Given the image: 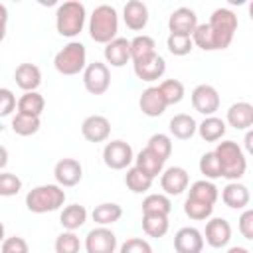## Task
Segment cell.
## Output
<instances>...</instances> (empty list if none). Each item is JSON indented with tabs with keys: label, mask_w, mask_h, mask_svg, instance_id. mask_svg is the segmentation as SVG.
Listing matches in <instances>:
<instances>
[{
	"label": "cell",
	"mask_w": 253,
	"mask_h": 253,
	"mask_svg": "<svg viewBox=\"0 0 253 253\" xmlns=\"http://www.w3.org/2000/svg\"><path fill=\"white\" fill-rule=\"evenodd\" d=\"M119 32V16L117 10L109 4H99L89 16V36L97 43H109L117 38Z\"/></svg>",
	"instance_id": "1"
},
{
	"label": "cell",
	"mask_w": 253,
	"mask_h": 253,
	"mask_svg": "<svg viewBox=\"0 0 253 253\" xmlns=\"http://www.w3.org/2000/svg\"><path fill=\"white\" fill-rule=\"evenodd\" d=\"M213 154L219 160L221 166V178H227L229 182H237L245 170H247V158L241 146L233 140H223L215 146Z\"/></svg>",
	"instance_id": "2"
},
{
	"label": "cell",
	"mask_w": 253,
	"mask_h": 253,
	"mask_svg": "<svg viewBox=\"0 0 253 253\" xmlns=\"http://www.w3.org/2000/svg\"><path fill=\"white\" fill-rule=\"evenodd\" d=\"M63 202H65V192L57 184H42L26 194V208L32 213L55 211L63 206Z\"/></svg>",
	"instance_id": "3"
},
{
	"label": "cell",
	"mask_w": 253,
	"mask_h": 253,
	"mask_svg": "<svg viewBox=\"0 0 253 253\" xmlns=\"http://www.w3.org/2000/svg\"><path fill=\"white\" fill-rule=\"evenodd\" d=\"M85 6L77 0H67L63 4L57 6L55 12V28L57 34L63 38H75L81 34L83 26H85Z\"/></svg>",
	"instance_id": "4"
},
{
	"label": "cell",
	"mask_w": 253,
	"mask_h": 253,
	"mask_svg": "<svg viewBox=\"0 0 253 253\" xmlns=\"http://www.w3.org/2000/svg\"><path fill=\"white\" fill-rule=\"evenodd\" d=\"M208 26H210V30L213 34L215 47L217 49H225L233 42V36L237 32L239 22H237V16L229 8H217V10L211 12Z\"/></svg>",
	"instance_id": "5"
},
{
	"label": "cell",
	"mask_w": 253,
	"mask_h": 253,
	"mask_svg": "<svg viewBox=\"0 0 253 253\" xmlns=\"http://www.w3.org/2000/svg\"><path fill=\"white\" fill-rule=\"evenodd\" d=\"M87 65V49L81 42L65 43L53 57V67L61 75H77Z\"/></svg>",
	"instance_id": "6"
},
{
	"label": "cell",
	"mask_w": 253,
	"mask_h": 253,
	"mask_svg": "<svg viewBox=\"0 0 253 253\" xmlns=\"http://www.w3.org/2000/svg\"><path fill=\"white\" fill-rule=\"evenodd\" d=\"M111 85V69L107 63L93 61L83 69V87L91 95H103Z\"/></svg>",
	"instance_id": "7"
},
{
	"label": "cell",
	"mask_w": 253,
	"mask_h": 253,
	"mask_svg": "<svg viewBox=\"0 0 253 253\" xmlns=\"http://www.w3.org/2000/svg\"><path fill=\"white\" fill-rule=\"evenodd\" d=\"M134 160L132 146L125 140H111L103 148V162L111 170H125Z\"/></svg>",
	"instance_id": "8"
},
{
	"label": "cell",
	"mask_w": 253,
	"mask_h": 253,
	"mask_svg": "<svg viewBox=\"0 0 253 253\" xmlns=\"http://www.w3.org/2000/svg\"><path fill=\"white\" fill-rule=\"evenodd\" d=\"M190 99H192L194 111H198L204 117H211L219 109V93H217V89L213 85L202 83V85L194 87Z\"/></svg>",
	"instance_id": "9"
},
{
	"label": "cell",
	"mask_w": 253,
	"mask_h": 253,
	"mask_svg": "<svg viewBox=\"0 0 253 253\" xmlns=\"http://www.w3.org/2000/svg\"><path fill=\"white\" fill-rule=\"evenodd\" d=\"M87 253H115L117 251V235L109 227H95L85 237Z\"/></svg>",
	"instance_id": "10"
},
{
	"label": "cell",
	"mask_w": 253,
	"mask_h": 253,
	"mask_svg": "<svg viewBox=\"0 0 253 253\" xmlns=\"http://www.w3.org/2000/svg\"><path fill=\"white\" fill-rule=\"evenodd\" d=\"M53 176L57 186L61 188H71L75 184L81 182L83 178V168L79 164V160L75 158H61L55 166H53Z\"/></svg>",
	"instance_id": "11"
},
{
	"label": "cell",
	"mask_w": 253,
	"mask_h": 253,
	"mask_svg": "<svg viewBox=\"0 0 253 253\" xmlns=\"http://www.w3.org/2000/svg\"><path fill=\"white\" fill-rule=\"evenodd\" d=\"M206 243L213 249H221L229 243L231 239V225L227 219L223 217H211L208 223H206V231L202 233Z\"/></svg>",
	"instance_id": "12"
},
{
	"label": "cell",
	"mask_w": 253,
	"mask_h": 253,
	"mask_svg": "<svg viewBox=\"0 0 253 253\" xmlns=\"http://www.w3.org/2000/svg\"><path fill=\"white\" fill-rule=\"evenodd\" d=\"M198 26V16L192 8L180 6L176 8L170 18H168V30L170 34H178V36H192L194 30Z\"/></svg>",
	"instance_id": "13"
},
{
	"label": "cell",
	"mask_w": 253,
	"mask_h": 253,
	"mask_svg": "<svg viewBox=\"0 0 253 253\" xmlns=\"http://www.w3.org/2000/svg\"><path fill=\"white\" fill-rule=\"evenodd\" d=\"M190 176L182 166H170L160 174V186L166 196H180L184 190H188Z\"/></svg>",
	"instance_id": "14"
},
{
	"label": "cell",
	"mask_w": 253,
	"mask_h": 253,
	"mask_svg": "<svg viewBox=\"0 0 253 253\" xmlns=\"http://www.w3.org/2000/svg\"><path fill=\"white\" fill-rule=\"evenodd\" d=\"M132 69H134V75L138 79L150 83V81H156V79H160L164 75L166 61H164V57L160 53H152V55H148V57H144L140 61H134Z\"/></svg>",
	"instance_id": "15"
},
{
	"label": "cell",
	"mask_w": 253,
	"mask_h": 253,
	"mask_svg": "<svg viewBox=\"0 0 253 253\" xmlns=\"http://www.w3.org/2000/svg\"><path fill=\"white\" fill-rule=\"evenodd\" d=\"M174 249L176 253H202L204 249V235L196 227H180L174 235Z\"/></svg>",
	"instance_id": "16"
},
{
	"label": "cell",
	"mask_w": 253,
	"mask_h": 253,
	"mask_svg": "<svg viewBox=\"0 0 253 253\" xmlns=\"http://www.w3.org/2000/svg\"><path fill=\"white\" fill-rule=\"evenodd\" d=\"M81 134L89 142H103L111 134V123L103 115H89L81 123Z\"/></svg>",
	"instance_id": "17"
},
{
	"label": "cell",
	"mask_w": 253,
	"mask_h": 253,
	"mask_svg": "<svg viewBox=\"0 0 253 253\" xmlns=\"http://www.w3.org/2000/svg\"><path fill=\"white\" fill-rule=\"evenodd\" d=\"M103 55L111 67H123L130 61V42L126 38H115L105 45Z\"/></svg>",
	"instance_id": "18"
},
{
	"label": "cell",
	"mask_w": 253,
	"mask_h": 253,
	"mask_svg": "<svg viewBox=\"0 0 253 253\" xmlns=\"http://www.w3.org/2000/svg\"><path fill=\"white\" fill-rule=\"evenodd\" d=\"M123 20L126 24L128 30H144L146 24H148V8L144 2L140 0H128L125 4V10H123Z\"/></svg>",
	"instance_id": "19"
},
{
	"label": "cell",
	"mask_w": 253,
	"mask_h": 253,
	"mask_svg": "<svg viewBox=\"0 0 253 253\" xmlns=\"http://www.w3.org/2000/svg\"><path fill=\"white\" fill-rule=\"evenodd\" d=\"M221 200L231 210H245L249 206L251 194H249V188L245 184H241V182H229L221 190Z\"/></svg>",
	"instance_id": "20"
},
{
	"label": "cell",
	"mask_w": 253,
	"mask_h": 253,
	"mask_svg": "<svg viewBox=\"0 0 253 253\" xmlns=\"http://www.w3.org/2000/svg\"><path fill=\"white\" fill-rule=\"evenodd\" d=\"M138 107H140V111H142L146 117H160V115L166 111L168 105H166L164 95L160 93L158 87H146V89L140 93Z\"/></svg>",
	"instance_id": "21"
},
{
	"label": "cell",
	"mask_w": 253,
	"mask_h": 253,
	"mask_svg": "<svg viewBox=\"0 0 253 253\" xmlns=\"http://www.w3.org/2000/svg\"><path fill=\"white\" fill-rule=\"evenodd\" d=\"M227 125L237 128V130H249L251 125H253V105L251 103H245V101H239V103H233L229 109H227Z\"/></svg>",
	"instance_id": "22"
},
{
	"label": "cell",
	"mask_w": 253,
	"mask_h": 253,
	"mask_svg": "<svg viewBox=\"0 0 253 253\" xmlns=\"http://www.w3.org/2000/svg\"><path fill=\"white\" fill-rule=\"evenodd\" d=\"M14 81L24 93L36 91L42 85V71L34 63H20L14 71Z\"/></svg>",
	"instance_id": "23"
},
{
	"label": "cell",
	"mask_w": 253,
	"mask_h": 253,
	"mask_svg": "<svg viewBox=\"0 0 253 253\" xmlns=\"http://www.w3.org/2000/svg\"><path fill=\"white\" fill-rule=\"evenodd\" d=\"M170 134L174 138H180V140H188L196 134V128H198V123L194 121V117L186 115V113H178L170 119Z\"/></svg>",
	"instance_id": "24"
},
{
	"label": "cell",
	"mask_w": 253,
	"mask_h": 253,
	"mask_svg": "<svg viewBox=\"0 0 253 253\" xmlns=\"http://www.w3.org/2000/svg\"><path fill=\"white\" fill-rule=\"evenodd\" d=\"M87 221V210L81 204H69L59 213V223L65 231H75Z\"/></svg>",
	"instance_id": "25"
},
{
	"label": "cell",
	"mask_w": 253,
	"mask_h": 253,
	"mask_svg": "<svg viewBox=\"0 0 253 253\" xmlns=\"http://www.w3.org/2000/svg\"><path fill=\"white\" fill-rule=\"evenodd\" d=\"M196 130H198V134L202 136V140H206V142H215V140H219V138L225 134L227 126H225V121H221L219 117L211 115V117H206V119L198 125Z\"/></svg>",
	"instance_id": "26"
},
{
	"label": "cell",
	"mask_w": 253,
	"mask_h": 253,
	"mask_svg": "<svg viewBox=\"0 0 253 253\" xmlns=\"http://www.w3.org/2000/svg\"><path fill=\"white\" fill-rule=\"evenodd\" d=\"M134 162H136L134 166L140 168L144 174H148L152 180H154L158 174H162V170H164V160H162L158 154H154L152 150H148V148H142V150L136 154Z\"/></svg>",
	"instance_id": "27"
},
{
	"label": "cell",
	"mask_w": 253,
	"mask_h": 253,
	"mask_svg": "<svg viewBox=\"0 0 253 253\" xmlns=\"http://www.w3.org/2000/svg\"><path fill=\"white\" fill-rule=\"evenodd\" d=\"M217 196H219V192H217L215 184L210 182V180H196L188 190V198L190 200H196V202H202V204H210V206H213L217 202Z\"/></svg>",
	"instance_id": "28"
},
{
	"label": "cell",
	"mask_w": 253,
	"mask_h": 253,
	"mask_svg": "<svg viewBox=\"0 0 253 253\" xmlns=\"http://www.w3.org/2000/svg\"><path fill=\"white\" fill-rule=\"evenodd\" d=\"M123 215V208L115 202H105V204H99L95 206V210L91 211V217L95 223L107 227V225H113L115 221H119Z\"/></svg>",
	"instance_id": "29"
},
{
	"label": "cell",
	"mask_w": 253,
	"mask_h": 253,
	"mask_svg": "<svg viewBox=\"0 0 253 253\" xmlns=\"http://www.w3.org/2000/svg\"><path fill=\"white\" fill-rule=\"evenodd\" d=\"M45 107V99L38 93V91H28L24 93L18 101H16V109L22 115H30V117H40L43 113Z\"/></svg>",
	"instance_id": "30"
},
{
	"label": "cell",
	"mask_w": 253,
	"mask_h": 253,
	"mask_svg": "<svg viewBox=\"0 0 253 253\" xmlns=\"http://www.w3.org/2000/svg\"><path fill=\"white\" fill-rule=\"evenodd\" d=\"M172 211V202L166 194H148L142 200V213L168 215Z\"/></svg>",
	"instance_id": "31"
},
{
	"label": "cell",
	"mask_w": 253,
	"mask_h": 253,
	"mask_svg": "<svg viewBox=\"0 0 253 253\" xmlns=\"http://www.w3.org/2000/svg\"><path fill=\"white\" fill-rule=\"evenodd\" d=\"M125 184L130 192L134 194H142V192H148L150 186H152V178L148 174H144L140 168L136 166H130L125 174Z\"/></svg>",
	"instance_id": "32"
},
{
	"label": "cell",
	"mask_w": 253,
	"mask_h": 253,
	"mask_svg": "<svg viewBox=\"0 0 253 253\" xmlns=\"http://www.w3.org/2000/svg\"><path fill=\"white\" fill-rule=\"evenodd\" d=\"M128 42H130V59H132V63L156 53V43H154V40L150 36L142 34V36H136V38H132Z\"/></svg>",
	"instance_id": "33"
},
{
	"label": "cell",
	"mask_w": 253,
	"mask_h": 253,
	"mask_svg": "<svg viewBox=\"0 0 253 253\" xmlns=\"http://www.w3.org/2000/svg\"><path fill=\"white\" fill-rule=\"evenodd\" d=\"M40 126H42L40 117H30V115H22V113H16L12 117V130L20 136H32L40 130Z\"/></svg>",
	"instance_id": "34"
},
{
	"label": "cell",
	"mask_w": 253,
	"mask_h": 253,
	"mask_svg": "<svg viewBox=\"0 0 253 253\" xmlns=\"http://www.w3.org/2000/svg\"><path fill=\"white\" fill-rule=\"evenodd\" d=\"M168 215H154V213H142V231L148 237H162L168 231Z\"/></svg>",
	"instance_id": "35"
},
{
	"label": "cell",
	"mask_w": 253,
	"mask_h": 253,
	"mask_svg": "<svg viewBox=\"0 0 253 253\" xmlns=\"http://www.w3.org/2000/svg\"><path fill=\"white\" fill-rule=\"evenodd\" d=\"M158 89L164 95L166 105H178L184 99V83L178 79H166L158 85Z\"/></svg>",
	"instance_id": "36"
},
{
	"label": "cell",
	"mask_w": 253,
	"mask_h": 253,
	"mask_svg": "<svg viewBox=\"0 0 253 253\" xmlns=\"http://www.w3.org/2000/svg\"><path fill=\"white\" fill-rule=\"evenodd\" d=\"M190 38H192V43L198 45V47L204 49V51H215V49H217V47H215L213 34H211V30H210L208 24H198L196 30H194V34H192Z\"/></svg>",
	"instance_id": "37"
},
{
	"label": "cell",
	"mask_w": 253,
	"mask_h": 253,
	"mask_svg": "<svg viewBox=\"0 0 253 253\" xmlns=\"http://www.w3.org/2000/svg\"><path fill=\"white\" fill-rule=\"evenodd\" d=\"M146 148L152 150L154 154H158V156L166 162V160L170 158V154H172V138H170L168 134H164V132H156V134H152V136L148 138Z\"/></svg>",
	"instance_id": "38"
},
{
	"label": "cell",
	"mask_w": 253,
	"mask_h": 253,
	"mask_svg": "<svg viewBox=\"0 0 253 253\" xmlns=\"http://www.w3.org/2000/svg\"><path fill=\"white\" fill-rule=\"evenodd\" d=\"M166 47L172 55H188L192 49H194V43H192V38L190 36H178V34H170L168 40H166Z\"/></svg>",
	"instance_id": "39"
},
{
	"label": "cell",
	"mask_w": 253,
	"mask_h": 253,
	"mask_svg": "<svg viewBox=\"0 0 253 253\" xmlns=\"http://www.w3.org/2000/svg\"><path fill=\"white\" fill-rule=\"evenodd\" d=\"M211 211H213V206H210V204H202V202H196L190 198H186V202H184V213L194 221L208 219L211 215Z\"/></svg>",
	"instance_id": "40"
},
{
	"label": "cell",
	"mask_w": 253,
	"mask_h": 253,
	"mask_svg": "<svg viewBox=\"0 0 253 253\" xmlns=\"http://www.w3.org/2000/svg\"><path fill=\"white\" fill-rule=\"evenodd\" d=\"M55 253H79L81 249V241L75 235V231H63L55 237Z\"/></svg>",
	"instance_id": "41"
},
{
	"label": "cell",
	"mask_w": 253,
	"mask_h": 253,
	"mask_svg": "<svg viewBox=\"0 0 253 253\" xmlns=\"http://www.w3.org/2000/svg\"><path fill=\"white\" fill-rule=\"evenodd\" d=\"M200 172L206 176V180H215V178H221V166H219V160L217 156L211 152H206L202 158H200Z\"/></svg>",
	"instance_id": "42"
},
{
	"label": "cell",
	"mask_w": 253,
	"mask_h": 253,
	"mask_svg": "<svg viewBox=\"0 0 253 253\" xmlns=\"http://www.w3.org/2000/svg\"><path fill=\"white\" fill-rule=\"evenodd\" d=\"M22 190V180L12 172H0V196L10 198Z\"/></svg>",
	"instance_id": "43"
},
{
	"label": "cell",
	"mask_w": 253,
	"mask_h": 253,
	"mask_svg": "<svg viewBox=\"0 0 253 253\" xmlns=\"http://www.w3.org/2000/svg\"><path fill=\"white\" fill-rule=\"evenodd\" d=\"M119 253H152V247L142 237H130L119 247Z\"/></svg>",
	"instance_id": "44"
},
{
	"label": "cell",
	"mask_w": 253,
	"mask_h": 253,
	"mask_svg": "<svg viewBox=\"0 0 253 253\" xmlns=\"http://www.w3.org/2000/svg\"><path fill=\"white\" fill-rule=\"evenodd\" d=\"M0 253H30V247H28L26 239L14 235V237H6V239L2 241Z\"/></svg>",
	"instance_id": "45"
},
{
	"label": "cell",
	"mask_w": 253,
	"mask_h": 253,
	"mask_svg": "<svg viewBox=\"0 0 253 253\" xmlns=\"http://www.w3.org/2000/svg\"><path fill=\"white\" fill-rule=\"evenodd\" d=\"M16 111V95L8 87H0V117H8Z\"/></svg>",
	"instance_id": "46"
},
{
	"label": "cell",
	"mask_w": 253,
	"mask_h": 253,
	"mask_svg": "<svg viewBox=\"0 0 253 253\" xmlns=\"http://www.w3.org/2000/svg\"><path fill=\"white\" fill-rule=\"evenodd\" d=\"M239 233L245 239H253V210L245 208V211L239 215Z\"/></svg>",
	"instance_id": "47"
},
{
	"label": "cell",
	"mask_w": 253,
	"mask_h": 253,
	"mask_svg": "<svg viewBox=\"0 0 253 253\" xmlns=\"http://www.w3.org/2000/svg\"><path fill=\"white\" fill-rule=\"evenodd\" d=\"M6 164H8V150H6V146L0 144V170L6 168Z\"/></svg>",
	"instance_id": "48"
},
{
	"label": "cell",
	"mask_w": 253,
	"mask_h": 253,
	"mask_svg": "<svg viewBox=\"0 0 253 253\" xmlns=\"http://www.w3.org/2000/svg\"><path fill=\"white\" fill-rule=\"evenodd\" d=\"M8 24V8L4 4H0V26Z\"/></svg>",
	"instance_id": "49"
},
{
	"label": "cell",
	"mask_w": 253,
	"mask_h": 253,
	"mask_svg": "<svg viewBox=\"0 0 253 253\" xmlns=\"http://www.w3.org/2000/svg\"><path fill=\"white\" fill-rule=\"evenodd\" d=\"M225 253H251L247 247H241V245H233V247H229Z\"/></svg>",
	"instance_id": "50"
},
{
	"label": "cell",
	"mask_w": 253,
	"mask_h": 253,
	"mask_svg": "<svg viewBox=\"0 0 253 253\" xmlns=\"http://www.w3.org/2000/svg\"><path fill=\"white\" fill-rule=\"evenodd\" d=\"M251 140H253V132L247 130V134H245V148H247V152H251Z\"/></svg>",
	"instance_id": "51"
},
{
	"label": "cell",
	"mask_w": 253,
	"mask_h": 253,
	"mask_svg": "<svg viewBox=\"0 0 253 253\" xmlns=\"http://www.w3.org/2000/svg\"><path fill=\"white\" fill-rule=\"evenodd\" d=\"M6 38V26H0V42Z\"/></svg>",
	"instance_id": "52"
},
{
	"label": "cell",
	"mask_w": 253,
	"mask_h": 253,
	"mask_svg": "<svg viewBox=\"0 0 253 253\" xmlns=\"http://www.w3.org/2000/svg\"><path fill=\"white\" fill-rule=\"evenodd\" d=\"M4 239H6V237H4V223L0 221V243H2Z\"/></svg>",
	"instance_id": "53"
}]
</instances>
